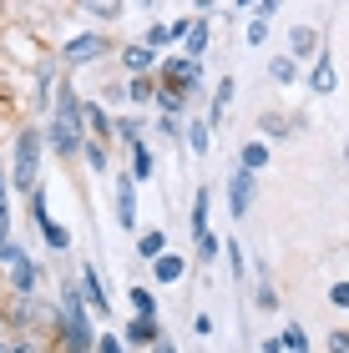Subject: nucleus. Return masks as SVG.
I'll return each mask as SVG.
<instances>
[{
    "label": "nucleus",
    "instance_id": "1",
    "mask_svg": "<svg viewBox=\"0 0 349 353\" xmlns=\"http://www.w3.org/2000/svg\"><path fill=\"white\" fill-rule=\"evenodd\" d=\"M86 117H82V96L71 86L56 91V106H51V152L56 157H82L86 147Z\"/></svg>",
    "mask_w": 349,
    "mask_h": 353
},
{
    "label": "nucleus",
    "instance_id": "2",
    "mask_svg": "<svg viewBox=\"0 0 349 353\" xmlns=\"http://www.w3.org/2000/svg\"><path fill=\"white\" fill-rule=\"evenodd\" d=\"M10 187L21 192H36L41 187V132H15V147H10Z\"/></svg>",
    "mask_w": 349,
    "mask_h": 353
},
{
    "label": "nucleus",
    "instance_id": "3",
    "mask_svg": "<svg viewBox=\"0 0 349 353\" xmlns=\"http://www.w3.org/2000/svg\"><path fill=\"white\" fill-rule=\"evenodd\" d=\"M0 263H6V272H10L15 298H30V293H36L41 272H36V263H30V252H26V248H15L10 237H6V243H0Z\"/></svg>",
    "mask_w": 349,
    "mask_h": 353
},
{
    "label": "nucleus",
    "instance_id": "4",
    "mask_svg": "<svg viewBox=\"0 0 349 353\" xmlns=\"http://www.w3.org/2000/svg\"><path fill=\"white\" fill-rule=\"evenodd\" d=\"M157 81L162 86H178V91H187V96H198V86H202V61H193V56H162V66H157Z\"/></svg>",
    "mask_w": 349,
    "mask_h": 353
},
{
    "label": "nucleus",
    "instance_id": "5",
    "mask_svg": "<svg viewBox=\"0 0 349 353\" xmlns=\"http://www.w3.org/2000/svg\"><path fill=\"white\" fill-rule=\"evenodd\" d=\"M112 51V41L102 36V30H86V36H71L61 46V66H91V61H102Z\"/></svg>",
    "mask_w": 349,
    "mask_h": 353
},
{
    "label": "nucleus",
    "instance_id": "6",
    "mask_svg": "<svg viewBox=\"0 0 349 353\" xmlns=\"http://www.w3.org/2000/svg\"><path fill=\"white\" fill-rule=\"evenodd\" d=\"M26 202H30V217H36V232H41V243L46 248H56V252H66L71 248V232L61 228V222H51V212H46V192H26Z\"/></svg>",
    "mask_w": 349,
    "mask_h": 353
},
{
    "label": "nucleus",
    "instance_id": "7",
    "mask_svg": "<svg viewBox=\"0 0 349 353\" xmlns=\"http://www.w3.org/2000/svg\"><path fill=\"white\" fill-rule=\"evenodd\" d=\"M258 172H248V167H233L228 172V212L243 222L248 217V207H253V192H258V182H253Z\"/></svg>",
    "mask_w": 349,
    "mask_h": 353
},
{
    "label": "nucleus",
    "instance_id": "8",
    "mask_svg": "<svg viewBox=\"0 0 349 353\" xmlns=\"http://www.w3.org/2000/svg\"><path fill=\"white\" fill-rule=\"evenodd\" d=\"M157 66H162V51H152L147 41H126L122 46V71L126 76H152Z\"/></svg>",
    "mask_w": 349,
    "mask_h": 353
},
{
    "label": "nucleus",
    "instance_id": "9",
    "mask_svg": "<svg viewBox=\"0 0 349 353\" xmlns=\"http://www.w3.org/2000/svg\"><path fill=\"white\" fill-rule=\"evenodd\" d=\"M294 61H314V56H324V36L314 26H294L289 30V46H283Z\"/></svg>",
    "mask_w": 349,
    "mask_h": 353
},
{
    "label": "nucleus",
    "instance_id": "10",
    "mask_svg": "<svg viewBox=\"0 0 349 353\" xmlns=\"http://www.w3.org/2000/svg\"><path fill=\"white\" fill-rule=\"evenodd\" d=\"M117 222L126 232H137V176L132 172L117 176Z\"/></svg>",
    "mask_w": 349,
    "mask_h": 353
},
{
    "label": "nucleus",
    "instance_id": "11",
    "mask_svg": "<svg viewBox=\"0 0 349 353\" xmlns=\"http://www.w3.org/2000/svg\"><path fill=\"white\" fill-rule=\"evenodd\" d=\"M82 117H86V132L97 141H117V117L102 101H82Z\"/></svg>",
    "mask_w": 349,
    "mask_h": 353
},
{
    "label": "nucleus",
    "instance_id": "12",
    "mask_svg": "<svg viewBox=\"0 0 349 353\" xmlns=\"http://www.w3.org/2000/svg\"><path fill=\"white\" fill-rule=\"evenodd\" d=\"M126 348H152L157 339H162V323L157 318H147V313H132V323H126Z\"/></svg>",
    "mask_w": 349,
    "mask_h": 353
},
{
    "label": "nucleus",
    "instance_id": "13",
    "mask_svg": "<svg viewBox=\"0 0 349 353\" xmlns=\"http://www.w3.org/2000/svg\"><path fill=\"white\" fill-rule=\"evenodd\" d=\"M309 91H319V96H334V91H339L334 56H314V61H309Z\"/></svg>",
    "mask_w": 349,
    "mask_h": 353
},
{
    "label": "nucleus",
    "instance_id": "14",
    "mask_svg": "<svg viewBox=\"0 0 349 353\" xmlns=\"http://www.w3.org/2000/svg\"><path fill=\"white\" fill-rule=\"evenodd\" d=\"M76 288H82V298L91 303V313H112V298H106V288H102V272L97 268H82V283H76Z\"/></svg>",
    "mask_w": 349,
    "mask_h": 353
},
{
    "label": "nucleus",
    "instance_id": "15",
    "mask_svg": "<svg viewBox=\"0 0 349 353\" xmlns=\"http://www.w3.org/2000/svg\"><path fill=\"white\" fill-rule=\"evenodd\" d=\"M208 41H213V21H208V15H193V30H187V41H182V56L202 61V56H208Z\"/></svg>",
    "mask_w": 349,
    "mask_h": 353
},
{
    "label": "nucleus",
    "instance_id": "16",
    "mask_svg": "<svg viewBox=\"0 0 349 353\" xmlns=\"http://www.w3.org/2000/svg\"><path fill=\"white\" fill-rule=\"evenodd\" d=\"M157 71L152 76H126V91H122V101H132V106H147V101H157Z\"/></svg>",
    "mask_w": 349,
    "mask_h": 353
},
{
    "label": "nucleus",
    "instance_id": "17",
    "mask_svg": "<svg viewBox=\"0 0 349 353\" xmlns=\"http://www.w3.org/2000/svg\"><path fill=\"white\" fill-rule=\"evenodd\" d=\"M182 141H187V152H193V157H208V152H213V121H208V117H193Z\"/></svg>",
    "mask_w": 349,
    "mask_h": 353
},
{
    "label": "nucleus",
    "instance_id": "18",
    "mask_svg": "<svg viewBox=\"0 0 349 353\" xmlns=\"http://www.w3.org/2000/svg\"><path fill=\"white\" fill-rule=\"evenodd\" d=\"M268 157H274V152H268V137H248L243 147H238V167L263 172V167H268Z\"/></svg>",
    "mask_w": 349,
    "mask_h": 353
},
{
    "label": "nucleus",
    "instance_id": "19",
    "mask_svg": "<svg viewBox=\"0 0 349 353\" xmlns=\"http://www.w3.org/2000/svg\"><path fill=\"white\" fill-rule=\"evenodd\" d=\"M233 91H238V81H233V76H223V81H218V91H213V106L202 111V117L213 121V132H218V126H223V117H228V106H233Z\"/></svg>",
    "mask_w": 349,
    "mask_h": 353
},
{
    "label": "nucleus",
    "instance_id": "20",
    "mask_svg": "<svg viewBox=\"0 0 349 353\" xmlns=\"http://www.w3.org/2000/svg\"><path fill=\"white\" fill-rule=\"evenodd\" d=\"M152 278H157V283H178V278H187V258L167 248L162 258H152Z\"/></svg>",
    "mask_w": 349,
    "mask_h": 353
},
{
    "label": "nucleus",
    "instance_id": "21",
    "mask_svg": "<svg viewBox=\"0 0 349 353\" xmlns=\"http://www.w3.org/2000/svg\"><path fill=\"white\" fill-rule=\"evenodd\" d=\"M208 212H213V192L198 187V192H193V212H187V228H193V237L208 232Z\"/></svg>",
    "mask_w": 349,
    "mask_h": 353
},
{
    "label": "nucleus",
    "instance_id": "22",
    "mask_svg": "<svg viewBox=\"0 0 349 353\" xmlns=\"http://www.w3.org/2000/svg\"><path fill=\"white\" fill-rule=\"evenodd\" d=\"M187 106H193V96H187V91H178V86H157V111H162V117H182Z\"/></svg>",
    "mask_w": 349,
    "mask_h": 353
},
{
    "label": "nucleus",
    "instance_id": "23",
    "mask_svg": "<svg viewBox=\"0 0 349 353\" xmlns=\"http://www.w3.org/2000/svg\"><path fill=\"white\" fill-rule=\"evenodd\" d=\"M258 137L283 141V137H294V121L283 117V111H263V117H258Z\"/></svg>",
    "mask_w": 349,
    "mask_h": 353
},
{
    "label": "nucleus",
    "instance_id": "24",
    "mask_svg": "<svg viewBox=\"0 0 349 353\" xmlns=\"http://www.w3.org/2000/svg\"><path fill=\"white\" fill-rule=\"evenodd\" d=\"M142 41H147L152 51H172V46H178V30H172V21H152L142 30Z\"/></svg>",
    "mask_w": 349,
    "mask_h": 353
},
{
    "label": "nucleus",
    "instance_id": "25",
    "mask_svg": "<svg viewBox=\"0 0 349 353\" xmlns=\"http://www.w3.org/2000/svg\"><path fill=\"white\" fill-rule=\"evenodd\" d=\"M162 252H167V232H157V228H147V232H137V258H142V263L162 258Z\"/></svg>",
    "mask_w": 349,
    "mask_h": 353
},
{
    "label": "nucleus",
    "instance_id": "26",
    "mask_svg": "<svg viewBox=\"0 0 349 353\" xmlns=\"http://www.w3.org/2000/svg\"><path fill=\"white\" fill-rule=\"evenodd\" d=\"M268 81H279V86H294V81H299V61H294L289 51H283V56H274V61H268Z\"/></svg>",
    "mask_w": 349,
    "mask_h": 353
},
{
    "label": "nucleus",
    "instance_id": "27",
    "mask_svg": "<svg viewBox=\"0 0 349 353\" xmlns=\"http://www.w3.org/2000/svg\"><path fill=\"white\" fill-rule=\"evenodd\" d=\"M126 157H132V176H137V182H147V176H152V147L137 137L132 147H126Z\"/></svg>",
    "mask_w": 349,
    "mask_h": 353
},
{
    "label": "nucleus",
    "instance_id": "28",
    "mask_svg": "<svg viewBox=\"0 0 349 353\" xmlns=\"http://www.w3.org/2000/svg\"><path fill=\"white\" fill-rule=\"evenodd\" d=\"M82 157H86V167L91 172H112V157H106V141H97V137H86V147H82Z\"/></svg>",
    "mask_w": 349,
    "mask_h": 353
},
{
    "label": "nucleus",
    "instance_id": "29",
    "mask_svg": "<svg viewBox=\"0 0 349 353\" xmlns=\"http://www.w3.org/2000/svg\"><path fill=\"white\" fill-rule=\"evenodd\" d=\"M218 258H223V237H218V232L208 228V232L198 237V263H202V268H213Z\"/></svg>",
    "mask_w": 349,
    "mask_h": 353
},
{
    "label": "nucleus",
    "instance_id": "30",
    "mask_svg": "<svg viewBox=\"0 0 349 353\" xmlns=\"http://www.w3.org/2000/svg\"><path fill=\"white\" fill-rule=\"evenodd\" d=\"M279 339H283V353H309V333H304V323H299V318L279 333Z\"/></svg>",
    "mask_w": 349,
    "mask_h": 353
},
{
    "label": "nucleus",
    "instance_id": "31",
    "mask_svg": "<svg viewBox=\"0 0 349 353\" xmlns=\"http://www.w3.org/2000/svg\"><path fill=\"white\" fill-rule=\"evenodd\" d=\"M223 258H228V272H233V278H238V283H243V278H248V263H243V258H248V252H243V248H238V243H233V237H223Z\"/></svg>",
    "mask_w": 349,
    "mask_h": 353
},
{
    "label": "nucleus",
    "instance_id": "32",
    "mask_svg": "<svg viewBox=\"0 0 349 353\" xmlns=\"http://www.w3.org/2000/svg\"><path fill=\"white\" fill-rule=\"evenodd\" d=\"M132 313H147V318H157V298H152V288H142V283H132Z\"/></svg>",
    "mask_w": 349,
    "mask_h": 353
},
{
    "label": "nucleus",
    "instance_id": "33",
    "mask_svg": "<svg viewBox=\"0 0 349 353\" xmlns=\"http://www.w3.org/2000/svg\"><path fill=\"white\" fill-rule=\"evenodd\" d=\"M258 308H263V313L279 308V293H274V283H268V268H263V263H258Z\"/></svg>",
    "mask_w": 349,
    "mask_h": 353
},
{
    "label": "nucleus",
    "instance_id": "34",
    "mask_svg": "<svg viewBox=\"0 0 349 353\" xmlns=\"http://www.w3.org/2000/svg\"><path fill=\"white\" fill-rule=\"evenodd\" d=\"M137 137H142V121L137 117H117V141H122V147H132Z\"/></svg>",
    "mask_w": 349,
    "mask_h": 353
},
{
    "label": "nucleus",
    "instance_id": "35",
    "mask_svg": "<svg viewBox=\"0 0 349 353\" xmlns=\"http://www.w3.org/2000/svg\"><path fill=\"white\" fill-rule=\"evenodd\" d=\"M157 132H162L167 141H182V137H187V126H182V117H157Z\"/></svg>",
    "mask_w": 349,
    "mask_h": 353
},
{
    "label": "nucleus",
    "instance_id": "36",
    "mask_svg": "<svg viewBox=\"0 0 349 353\" xmlns=\"http://www.w3.org/2000/svg\"><path fill=\"white\" fill-rule=\"evenodd\" d=\"M243 41H248V46H263V41H268V21H263V15H253V21H248Z\"/></svg>",
    "mask_w": 349,
    "mask_h": 353
},
{
    "label": "nucleus",
    "instance_id": "37",
    "mask_svg": "<svg viewBox=\"0 0 349 353\" xmlns=\"http://www.w3.org/2000/svg\"><path fill=\"white\" fill-rule=\"evenodd\" d=\"M97 353H126V339L122 333H97Z\"/></svg>",
    "mask_w": 349,
    "mask_h": 353
},
{
    "label": "nucleus",
    "instance_id": "38",
    "mask_svg": "<svg viewBox=\"0 0 349 353\" xmlns=\"http://www.w3.org/2000/svg\"><path fill=\"white\" fill-rule=\"evenodd\" d=\"M329 303H334V308H349V283H344V278L329 288Z\"/></svg>",
    "mask_w": 349,
    "mask_h": 353
},
{
    "label": "nucleus",
    "instance_id": "39",
    "mask_svg": "<svg viewBox=\"0 0 349 353\" xmlns=\"http://www.w3.org/2000/svg\"><path fill=\"white\" fill-rule=\"evenodd\" d=\"M329 353H349V328H334V333H329Z\"/></svg>",
    "mask_w": 349,
    "mask_h": 353
},
{
    "label": "nucleus",
    "instance_id": "40",
    "mask_svg": "<svg viewBox=\"0 0 349 353\" xmlns=\"http://www.w3.org/2000/svg\"><path fill=\"white\" fill-rule=\"evenodd\" d=\"M193 333H198V339H208V333H213V313H198L193 318Z\"/></svg>",
    "mask_w": 349,
    "mask_h": 353
},
{
    "label": "nucleus",
    "instance_id": "41",
    "mask_svg": "<svg viewBox=\"0 0 349 353\" xmlns=\"http://www.w3.org/2000/svg\"><path fill=\"white\" fill-rule=\"evenodd\" d=\"M253 15H263V21H274V15H279V0H258V6H253Z\"/></svg>",
    "mask_w": 349,
    "mask_h": 353
},
{
    "label": "nucleus",
    "instance_id": "42",
    "mask_svg": "<svg viewBox=\"0 0 349 353\" xmlns=\"http://www.w3.org/2000/svg\"><path fill=\"white\" fill-rule=\"evenodd\" d=\"M91 6H97V15H117V10H122V0H91Z\"/></svg>",
    "mask_w": 349,
    "mask_h": 353
},
{
    "label": "nucleus",
    "instance_id": "43",
    "mask_svg": "<svg viewBox=\"0 0 349 353\" xmlns=\"http://www.w3.org/2000/svg\"><path fill=\"white\" fill-rule=\"evenodd\" d=\"M10 353H36V343L30 339H10Z\"/></svg>",
    "mask_w": 349,
    "mask_h": 353
},
{
    "label": "nucleus",
    "instance_id": "44",
    "mask_svg": "<svg viewBox=\"0 0 349 353\" xmlns=\"http://www.w3.org/2000/svg\"><path fill=\"white\" fill-rule=\"evenodd\" d=\"M147 353H178V343H172V339H157V343H152Z\"/></svg>",
    "mask_w": 349,
    "mask_h": 353
},
{
    "label": "nucleus",
    "instance_id": "45",
    "mask_svg": "<svg viewBox=\"0 0 349 353\" xmlns=\"http://www.w3.org/2000/svg\"><path fill=\"white\" fill-rule=\"evenodd\" d=\"M258 348H263V353H283V339H263Z\"/></svg>",
    "mask_w": 349,
    "mask_h": 353
},
{
    "label": "nucleus",
    "instance_id": "46",
    "mask_svg": "<svg viewBox=\"0 0 349 353\" xmlns=\"http://www.w3.org/2000/svg\"><path fill=\"white\" fill-rule=\"evenodd\" d=\"M213 10V0H198V15H208Z\"/></svg>",
    "mask_w": 349,
    "mask_h": 353
},
{
    "label": "nucleus",
    "instance_id": "47",
    "mask_svg": "<svg viewBox=\"0 0 349 353\" xmlns=\"http://www.w3.org/2000/svg\"><path fill=\"white\" fill-rule=\"evenodd\" d=\"M233 6H238V10H248V6H258V0H233Z\"/></svg>",
    "mask_w": 349,
    "mask_h": 353
},
{
    "label": "nucleus",
    "instance_id": "48",
    "mask_svg": "<svg viewBox=\"0 0 349 353\" xmlns=\"http://www.w3.org/2000/svg\"><path fill=\"white\" fill-rule=\"evenodd\" d=\"M0 353H10V339H0Z\"/></svg>",
    "mask_w": 349,
    "mask_h": 353
},
{
    "label": "nucleus",
    "instance_id": "49",
    "mask_svg": "<svg viewBox=\"0 0 349 353\" xmlns=\"http://www.w3.org/2000/svg\"><path fill=\"white\" fill-rule=\"evenodd\" d=\"M0 6H6V0H0Z\"/></svg>",
    "mask_w": 349,
    "mask_h": 353
}]
</instances>
